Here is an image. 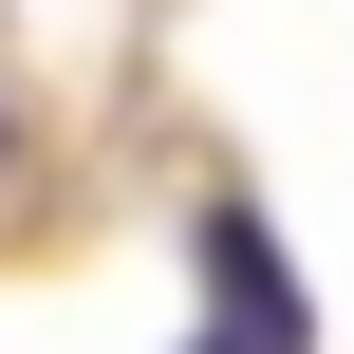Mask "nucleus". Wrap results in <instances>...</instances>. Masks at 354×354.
<instances>
[{
    "mask_svg": "<svg viewBox=\"0 0 354 354\" xmlns=\"http://www.w3.org/2000/svg\"><path fill=\"white\" fill-rule=\"evenodd\" d=\"M187 261H205V317H224V354H317L299 280H280V243H261V205H205V224H187Z\"/></svg>",
    "mask_w": 354,
    "mask_h": 354,
    "instance_id": "f257e3e1",
    "label": "nucleus"
},
{
    "mask_svg": "<svg viewBox=\"0 0 354 354\" xmlns=\"http://www.w3.org/2000/svg\"><path fill=\"white\" fill-rule=\"evenodd\" d=\"M0 187H19V112H0Z\"/></svg>",
    "mask_w": 354,
    "mask_h": 354,
    "instance_id": "f03ea898",
    "label": "nucleus"
}]
</instances>
